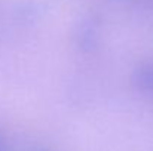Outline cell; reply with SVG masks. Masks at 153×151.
<instances>
[{"label": "cell", "instance_id": "cell-2", "mask_svg": "<svg viewBox=\"0 0 153 151\" xmlns=\"http://www.w3.org/2000/svg\"><path fill=\"white\" fill-rule=\"evenodd\" d=\"M0 151H10L9 145H7V142H6V139L3 138L1 133H0Z\"/></svg>", "mask_w": 153, "mask_h": 151}, {"label": "cell", "instance_id": "cell-1", "mask_svg": "<svg viewBox=\"0 0 153 151\" xmlns=\"http://www.w3.org/2000/svg\"><path fill=\"white\" fill-rule=\"evenodd\" d=\"M134 82H135V85L140 91L153 95V62L141 65L135 71Z\"/></svg>", "mask_w": 153, "mask_h": 151}]
</instances>
